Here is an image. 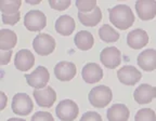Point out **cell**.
<instances>
[{
  "instance_id": "1",
  "label": "cell",
  "mask_w": 156,
  "mask_h": 121,
  "mask_svg": "<svg viewBox=\"0 0 156 121\" xmlns=\"http://www.w3.org/2000/svg\"><path fill=\"white\" fill-rule=\"evenodd\" d=\"M110 21L115 27L126 30L134 23V15L127 5H117L110 9Z\"/></svg>"
},
{
  "instance_id": "2",
  "label": "cell",
  "mask_w": 156,
  "mask_h": 121,
  "mask_svg": "<svg viewBox=\"0 0 156 121\" xmlns=\"http://www.w3.org/2000/svg\"><path fill=\"white\" fill-rule=\"evenodd\" d=\"M89 102L93 107L97 108H104L110 104L113 99L112 90L106 85H98L92 88L88 95Z\"/></svg>"
},
{
  "instance_id": "3",
  "label": "cell",
  "mask_w": 156,
  "mask_h": 121,
  "mask_svg": "<svg viewBox=\"0 0 156 121\" xmlns=\"http://www.w3.org/2000/svg\"><path fill=\"white\" fill-rule=\"evenodd\" d=\"M56 116L62 121H73L79 114L78 105L72 99H63L55 108Z\"/></svg>"
},
{
  "instance_id": "4",
  "label": "cell",
  "mask_w": 156,
  "mask_h": 121,
  "mask_svg": "<svg viewBox=\"0 0 156 121\" xmlns=\"http://www.w3.org/2000/svg\"><path fill=\"white\" fill-rule=\"evenodd\" d=\"M12 112L19 116H27L33 112L34 104L26 93H16L12 99Z\"/></svg>"
},
{
  "instance_id": "5",
  "label": "cell",
  "mask_w": 156,
  "mask_h": 121,
  "mask_svg": "<svg viewBox=\"0 0 156 121\" xmlns=\"http://www.w3.org/2000/svg\"><path fill=\"white\" fill-rule=\"evenodd\" d=\"M33 47L36 53L39 55L47 56L51 54L55 49V40L49 34H39L35 37L33 41Z\"/></svg>"
},
{
  "instance_id": "6",
  "label": "cell",
  "mask_w": 156,
  "mask_h": 121,
  "mask_svg": "<svg viewBox=\"0 0 156 121\" xmlns=\"http://www.w3.org/2000/svg\"><path fill=\"white\" fill-rule=\"evenodd\" d=\"M24 25L29 32H40L47 25V17L39 10H30L25 14Z\"/></svg>"
},
{
  "instance_id": "7",
  "label": "cell",
  "mask_w": 156,
  "mask_h": 121,
  "mask_svg": "<svg viewBox=\"0 0 156 121\" xmlns=\"http://www.w3.org/2000/svg\"><path fill=\"white\" fill-rule=\"evenodd\" d=\"M25 79L28 85H30L32 88H36V90H40L46 88L50 79V74L46 67L38 66L32 74L25 75Z\"/></svg>"
},
{
  "instance_id": "8",
  "label": "cell",
  "mask_w": 156,
  "mask_h": 121,
  "mask_svg": "<svg viewBox=\"0 0 156 121\" xmlns=\"http://www.w3.org/2000/svg\"><path fill=\"white\" fill-rule=\"evenodd\" d=\"M101 63L108 69H115L120 65L122 53L116 47H107L102 50L100 54Z\"/></svg>"
},
{
  "instance_id": "9",
  "label": "cell",
  "mask_w": 156,
  "mask_h": 121,
  "mask_svg": "<svg viewBox=\"0 0 156 121\" xmlns=\"http://www.w3.org/2000/svg\"><path fill=\"white\" fill-rule=\"evenodd\" d=\"M117 77H118V80H119L122 85H134L136 83H138L141 80L142 74L134 66L126 65V66H122L117 71Z\"/></svg>"
},
{
  "instance_id": "10",
  "label": "cell",
  "mask_w": 156,
  "mask_h": 121,
  "mask_svg": "<svg viewBox=\"0 0 156 121\" xmlns=\"http://www.w3.org/2000/svg\"><path fill=\"white\" fill-rule=\"evenodd\" d=\"M34 97L37 105L40 107L50 108L56 101V93L52 87H46L40 90H34Z\"/></svg>"
},
{
  "instance_id": "11",
  "label": "cell",
  "mask_w": 156,
  "mask_h": 121,
  "mask_svg": "<svg viewBox=\"0 0 156 121\" xmlns=\"http://www.w3.org/2000/svg\"><path fill=\"white\" fill-rule=\"evenodd\" d=\"M133 99L140 105L149 104L154 99H156V88L152 87L147 83L140 85L134 90Z\"/></svg>"
},
{
  "instance_id": "12",
  "label": "cell",
  "mask_w": 156,
  "mask_h": 121,
  "mask_svg": "<svg viewBox=\"0 0 156 121\" xmlns=\"http://www.w3.org/2000/svg\"><path fill=\"white\" fill-rule=\"evenodd\" d=\"M136 10L139 19L142 21H151L156 16V1L139 0L136 2Z\"/></svg>"
},
{
  "instance_id": "13",
  "label": "cell",
  "mask_w": 156,
  "mask_h": 121,
  "mask_svg": "<svg viewBox=\"0 0 156 121\" xmlns=\"http://www.w3.org/2000/svg\"><path fill=\"white\" fill-rule=\"evenodd\" d=\"M150 38L149 35L145 30L141 28H136L134 30H131L129 34L127 35V43L130 48L134 50H139L145 47L149 42Z\"/></svg>"
},
{
  "instance_id": "14",
  "label": "cell",
  "mask_w": 156,
  "mask_h": 121,
  "mask_svg": "<svg viewBox=\"0 0 156 121\" xmlns=\"http://www.w3.org/2000/svg\"><path fill=\"white\" fill-rule=\"evenodd\" d=\"M35 64V56L32 52L26 49H22L15 55L14 65L17 70L21 71H27L34 66Z\"/></svg>"
},
{
  "instance_id": "15",
  "label": "cell",
  "mask_w": 156,
  "mask_h": 121,
  "mask_svg": "<svg viewBox=\"0 0 156 121\" xmlns=\"http://www.w3.org/2000/svg\"><path fill=\"white\" fill-rule=\"evenodd\" d=\"M54 75L60 81H69L76 75V66L71 62H60L54 67Z\"/></svg>"
},
{
  "instance_id": "16",
  "label": "cell",
  "mask_w": 156,
  "mask_h": 121,
  "mask_svg": "<svg viewBox=\"0 0 156 121\" xmlns=\"http://www.w3.org/2000/svg\"><path fill=\"white\" fill-rule=\"evenodd\" d=\"M81 76L87 83L99 82L103 78V70L97 63H88L81 70Z\"/></svg>"
},
{
  "instance_id": "17",
  "label": "cell",
  "mask_w": 156,
  "mask_h": 121,
  "mask_svg": "<svg viewBox=\"0 0 156 121\" xmlns=\"http://www.w3.org/2000/svg\"><path fill=\"white\" fill-rule=\"evenodd\" d=\"M138 62L140 68L145 71H153L156 69V50L147 49L144 50L138 56Z\"/></svg>"
},
{
  "instance_id": "18",
  "label": "cell",
  "mask_w": 156,
  "mask_h": 121,
  "mask_svg": "<svg viewBox=\"0 0 156 121\" xmlns=\"http://www.w3.org/2000/svg\"><path fill=\"white\" fill-rule=\"evenodd\" d=\"M108 121H128L130 116L129 109L124 104H115L106 112Z\"/></svg>"
},
{
  "instance_id": "19",
  "label": "cell",
  "mask_w": 156,
  "mask_h": 121,
  "mask_svg": "<svg viewBox=\"0 0 156 121\" xmlns=\"http://www.w3.org/2000/svg\"><path fill=\"white\" fill-rule=\"evenodd\" d=\"M75 29V21L69 15H62L55 22V30L62 36H69Z\"/></svg>"
},
{
  "instance_id": "20",
  "label": "cell",
  "mask_w": 156,
  "mask_h": 121,
  "mask_svg": "<svg viewBox=\"0 0 156 121\" xmlns=\"http://www.w3.org/2000/svg\"><path fill=\"white\" fill-rule=\"evenodd\" d=\"M17 42V36L11 29H1L0 30V50L1 51H11Z\"/></svg>"
},
{
  "instance_id": "21",
  "label": "cell",
  "mask_w": 156,
  "mask_h": 121,
  "mask_svg": "<svg viewBox=\"0 0 156 121\" xmlns=\"http://www.w3.org/2000/svg\"><path fill=\"white\" fill-rule=\"evenodd\" d=\"M74 42L79 50L87 51V50H90L93 47L94 38H93L91 33L87 32V30H80L76 34L75 38H74Z\"/></svg>"
},
{
  "instance_id": "22",
  "label": "cell",
  "mask_w": 156,
  "mask_h": 121,
  "mask_svg": "<svg viewBox=\"0 0 156 121\" xmlns=\"http://www.w3.org/2000/svg\"><path fill=\"white\" fill-rule=\"evenodd\" d=\"M78 19L83 25L87 27H93L98 25L102 19V12L99 7H97L92 12L89 13H81L78 12Z\"/></svg>"
},
{
  "instance_id": "23",
  "label": "cell",
  "mask_w": 156,
  "mask_h": 121,
  "mask_svg": "<svg viewBox=\"0 0 156 121\" xmlns=\"http://www.w3.org/2000/svg\"><path fill=\"white\" fill-rule=\"evenodd\" d=\"M99 36H100L101 40H103L104 42H107V43L116 42L119 39V34L113 27H111L110 25L107 24H104L102 27H100Z\"/></svg>"
},
{
  "instance_id": "24",
  "label": "cell",
  "mask_w": 156,
  "mask_h": 121,
  "mask_svg": "<svg viewBox=\"0 0 156 121\" xmlns=\"http://www.w3.org/2000/svg\"><path fill=\"white\" fill-rule=\"evenodd\" d=\"M22 5V1L20 0H13V1H0V10L2 14L14 15L19 13V9Z\"/></svg>"
},
{
  "instance_id": "25",
  "label": "cell",
  "mask_w": 156,
  "mask_h": 121,
  "mask_svg": "<svg viewBox=\"0 0 156 121\" xmlns=\"http://www.w3.org/2000/svg\"><path fill=\"white\" fill-rule=\"evenodd\" d=\"M134 121H156V114L151 108H142L136 114Z\"/></svg>"
},
{
  "instance_id": "26",
  "label": "cell",
  "mask_w": 156,
  "mask_h": 121,
  "mask_svg": "<svg viewBox=\"0 0 156 121\" xmlns=\"http://www.w3.org/2000/svg\"><path fill=\"white\" fill-rule=\"evenodd\" d=\"M76 7L79 10V12L89 13V12H92L98 5H97V1H95V0H89V1H86V0H78V1H76Z\"/></svg>"
},
{
  "instance_id": "27",
  "label": "cell",
  "mask_w": 156,
  "mask_h": 121,
  "mask_svg": "<svg viewBox=\"0 0 156 121\" xmlns=\"http://www.w3.org/2000/svg\"><path fill=\"white\" fill-rule=\"evenodd\" d=\"M49 5L52 9L58 10V11H64L71 5V1L68 0H63V1H58V0H50Z\"/></svg>"
},
{
  "instance_id": "28",
  "label": "cell",
  "mask_w": 156,
  "mask_h": 121,
  "mask_svg": "<svg viewBox=\"0 0 156 121\" xmlns=\"http://www.w3.org/2000/svg\"><path fill=\"white\" fill-rule=\"evenodd\" d=\"M30 121H54V118L48 112H37L32 117Z\"/></svg>"
},
{
  "instance_id": "29",
  "label": "cell",
  "mask_w": 156,
  "mask_h": 121,
  "mask_svg": "<svg viewBox=\"0 0 156 121\" xmlns=\"http://www.w3.org/2000/svg\"><path fill=\"white\" fill-rule=\"evenodd\" d=\"M21 19V13H16L14 15H7L2 14V23L7 25H15Z\"/></svg>"
},
{
  "instance_id": "30",
  "label": "cell",
  "mask_w": 156,
  "mask_h": 121,
  "mask_svg": "<svg viewBox=\"0 0 156 121\" xmlns=\"http://www.w3.org/2000/svg\"><path fill=\"white\" fill-rule=\"evenodd\" d=\"M80 121H102L100 114L95 112H87L83 115Z\"/></svg>"
},
{
  "instance_id": "31",
  "label": "cell",
  "mask_w": 156,
  "mask_h": 121,
  "mask_svg": "<svg viewBox=\"0 0 156 121\" xmlns=\"http://www.w3.org/2000/svg\"><path fill=\"white\" fill-rule=\"evenodd\" d=\"M11 57H12V51H1V54H0V64L1 65H7L11 60Z\"/></svg>"
},
{
  "instance_id": "32",
  "label": "cell",
  "mask_w": 156,
  "mask_h": 121,
  "mask_svg": "<svg viewBox=\"0 0 156 121\" xmlns=\"http://www.w3.org/2000/svg\"><path fill=\"white\" fill-rule=\"evenodd\" d=\"M0 99H1V106H0V110H2L7 105V96L3 92H0Z\"/></svg>"
},
{
  "instance_id": "33",
  "label": "cell",
  "mask_w": 156,
  "mask_h": 121,
  "mask_svg": "<svg viewBox=\"0 0 156 121\" xmlns=\"http://www.w3.org/2000/svg\"><path fill=\"white\" fill-rule=\"evenodd\" d=\"M8 121H26L24 119H20V118H10Z\"/></svg>"
},
{
  "instance_id": "34",
  "label": "cell",
  "mask_w": 156,
  "mask_h": 121,
  "mask_svg": "<svg viewBox=\"0 0 156 121\" xmlns=\"http://www.w3.org/2000/svg\"><path fill=\"white\" fill-rule=\"evenodd\" d=\"M28 3H30V5H38V3H40V0H38V1H27Z\"/></svg>"
}]
</instances>
